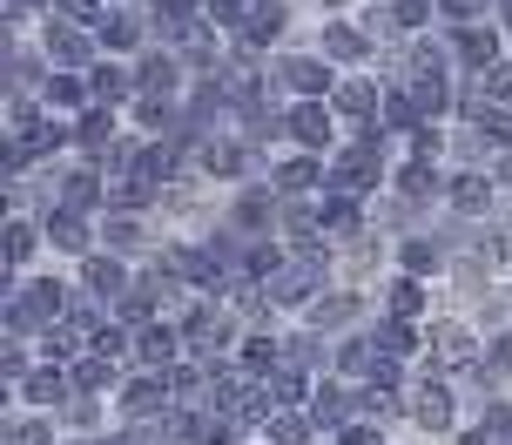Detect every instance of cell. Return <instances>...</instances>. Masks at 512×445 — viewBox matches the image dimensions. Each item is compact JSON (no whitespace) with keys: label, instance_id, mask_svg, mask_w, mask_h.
Returning a JSON list of instances; mask_svg holds the SVG:
<instances>
[{"label":"cell","instance_id":"7","mask_svg":"<svg viewBox=\"0 0 512 445\" xmlns=\"http://www.w3.org/2000/svg\"><path fill=\"white\" fill-rule=\"evenodd\" d=\"M54 54H61V61H81V34L75 27H54Z\"/></svg>","mask_w":512,"mask_h":445},{"label":"cell","instance_id":"14","mask_svg":"<svg viewBox=\"0 0 512 445\" xmlns=\"http://www.w3.org/2000/svg\"><path fill=\"white\" fill-rule=\"evenodd\" d=\"M398 21H425V0H398Z\"/></svg>","mask_w":512,"mask_h":445},{"label":"cell","instance_id":"12","mask_svg":"<svg viewBox=\"0 0 512 445\" xmlns=\"http://www.w3.org/2000/svg\"><path fill=\"white\" fill-rule=\"evenodd\" d=\"M54 236H61L68 250H81V223H75V216H61V223H54Z\"/></svg>","mask_w":512,"mask_h":445},{"label":"cell","instance_id":"2","mask_svg":"<svg viewBox=\"0 0 512 445\" xmlns=\"http://www.w3.org/2000/svg\"><path fill=\"white\" fill-rule=\"evenodd\" d=\"M324 48H331L337 61H364V34H351V27H331V34H324Z\"/></svg>","mask_w":512,"mask_h":445},{"label":"cell","instance_id":"9","mask_svg":"<svg viewBox=\"0 0 512 445\" xmlns=\"http://www.w3.org/2000/svg\"><path fill=\"white\" fill-rule=\"evenodd\" d=\"M378 344H384V351H411V331H405V324H384Z\"/></svg>","mask_w":512,"mask_h":445},{"label":"cell","instance_id":"15","mask_svg":"<svg viewBox=\"0 0 512 445\" xmlns=\"http://www.w3.org/2000/svg\"><path fill=\"white\" fill-rule=\"evenodd\" d=\"M68 14H75V21H95V0H68Z\"/></svg>","mask_w":512,"mask_h":445},{"label":"cell","instance_id":"4","mask_svg":"<svg viewBox=\"0 0 512 445\" xmlns=\"http://www.w3.org/2000/svg\"><path fill=\"white\" fill-rule=\"evenodd\" d=\"M270 432H277V445H304V432H310V425H304V412H283V419L270 425Z\"/></svg>","mask_w":512,"mask_h":445},{"label":"cell","instance_id":"17","mask_svg":"<svg viewBox=\"0 0 512 445\" xmlns=\"http://www.w3.org/2000/svg\"><path fill=\"white\" fill-rule=\"evenodd\" d=\"M14 445H48V439H41V432H14Z\"/></svg>","mask_w":512,"mask_h":445},{"label":"cell","instance_id":"3","mask_svg":"<svg viewBox=\"0 0 512 445\" xmlns=\"http://www.w3.org/2000/svg\"><path fill=\"white\" fill-rule=\"evenodd\" d=\"M290 129L304 135V142H324V135H331V122H324L317 108H297V115H290Z\"/></svg>","mask_w":512,"mask_h":445},{"label":"cell","instance_id":"18","mask_svg":"<svg viewBox=\"0 0 512 445\" xmlns=\"http://www.w3.org/2000/svg\"><path fill=\"white\" fill-rule=\"evenodd\" d=\"M344 445H378V439H371V432H344Z\"/></svg>","mask_w":512,"mask_h":445},{"label":"cell","instance_id":"6","mask_svg":"<svg viewBox=\"0 0 512 445\" xmlns=\"http://www.w3.org/2000/svg\"><path fill=\"white\" fill-rule=\"evenodd\" d=\"M459 54L472 61V68H486V61H492V34H465V41H459Z\"/></svg>","mask_w":512,"mask_h":445},{"label":"cell","instance_id":"10","mask_svg":"<svg viewBox=\"0 0 512 445\" xmlns=\"http://www.w3.org/2000/svg\"><path fill=\"white\" fill-rule=\"evenodd\" d=\"M290 81H297V88H317V81H324V68H317V61H297V68H290Z\"/></svg>","mask_w":512,"mask_h":445},{"label":"cell","instance_id":"1","mask_svg":"<svg viewBox=\"0 0 512 445\" xmlns=\"http://www.w3.org/2000/svg\"><path fill=\"white\" fill-rule=\"evenodd\" d=\"M411 412H418V425H445V419H452V398H445V385H418Z\"/></svg>","mask_w":512,"mask_h":445},{"label":"cell","instance_id":"5","mask_svg":"<svg viewBox=\"0 0 512 445\" xmlns=\"http://www.w3.org/2000/svg\"><path fill=\"white\" fill-rule=\"evenodd\" d=\"M337 108H344V115H371V88H364V81H351V88L337 95Z\"/></svg>","mask_w":512,"mask_h":445},{"label":"cell","instance_id":"8","mask_svg":"<svg viewBox=\"0 0 512 445\" xmlns=\"http://www.w3.org/2000/svg\"><path fill=\"white\" fill-rule=\"evenodd\" d=\"M142 358L162 365V358H169V338H162V331H142Z\"/></svg>","mask_w":512,"mask_h":445},{"label":"cell","instance_id":"16","mask_svg":"<svg viewBox=\"0 0 512 445\" xmlns=\"http://www.w3.org/2000/svg\"><path fill=\"white\" fill-rule=\"evenodd\" d=\"M438 7H445V14H472L479 0H438Z\"/></svg>","mask_w":512,"mask_h":445},{"label":"cell","instance_id":"11","mask_svg":"<svg viewBox=\"0 0 512 445\" xmlns=\"http://www.w3.org/2000/svg\"><path fill=\"white\" fill-rule=\"evenodd\" d=\"M344 317H358V304H344V297H331V304H324V317H317V324H344Z\"/></svg>","mask_w":512,"mask_h":445},{"label":"cell","instance_id":"13","mask_svg":"<svg viewBox=\"0 0 512 445\" xmlns=\"http://www.w3.org/2000/svg\"><path fill=\"white\" fill-rule=\"evenodd\" d=\"M492 95H499V102H512V68H499V75H492Z\"/></svg>","mask_w":512,"mask_h":445}]
</instances>
